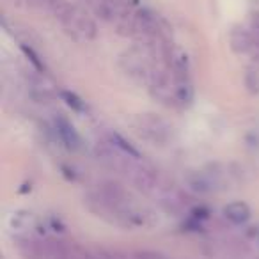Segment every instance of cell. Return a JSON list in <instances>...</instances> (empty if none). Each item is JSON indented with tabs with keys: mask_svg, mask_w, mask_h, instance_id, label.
Segmentation results:
<instances>
[{
	"mask_svg": "<svg viewBox=\"0 0 259 259\" xmlns=\"http://www.w3.org/2000/svg\"><path fill=\"white\" fill-rule=\"evenodd\" d=\"M52 130L55 133L57 140L68 151H71V153H76V151H80L83 147V140L80 137V133L76 132V128L71 124V121L68 117H64L62 114L53 117Z\"/></svg>",
	"mask_w": 259,
	"mask_h": 259,
	"instance_id": "cell-4",
	"label": "cell"
},
{
	"mask_svg": "<svg viewBox=\"0 0 259 259\" xmlns=\"http://www.w3.org/2000/svg\"><path fill=\"white\" fill-rule=\"evenodd\" d=\"M187 185L192 192L201 194V196H208L213 192L220 190V176L218 172H211V170H192L187 174Z\"/></svg>",
	"mask_w": 259,
	"mask_h": 259,
	"instance_id": "cell-5",
	"label": "cell"
},
{
	"mask_svg": "<svg viewBox=\"0 0 259 259\" xmlns=\"http://www.w3.org/2000/svg\"><path fill=\"white\" fill-rule=\"evenodd\" d=\"M229 45L236 53H254L257 46L254 30L245 29V27H234L229 34Z\"/></svg>",
	"mask_w": 259,
	"mask_h": 259,
	"instance_id": "cell-6",
	"label": "cell"
},
{
	"mask_svg": "<svg viewBox=\"0 0 259 259\" xmlns=\"http://www.w3.org/2000/svg\"><path fill=\"white\" fill-rule=\"evenodd\" d=\"M132 126L137 135L154 146H167L174 139L172 124L156 114H139L133 117Z\"/></svg>",
	"mask_w": 259,
	"mask_h": 259,
	"instance_id": "cell-3",
	"label": "cell"
},
{
	"mask_svg": "<svg viewBox=\"0 0 259 259\" xmlns=\"http://www.w3.org/2000/svg\"><path fill=\"white\" fill-rule=\"evenodd\" d=\"M105 142L109 144V146H112L114 149L119 151V153L126 154V156H132V158H135V160H142V154H140V151L137 149V147L133 146V144L130 142L126 137L121 135V133L109 132V133H107Z\"/></svg>",
	"mask_w": 259,
	"mask_h": 259,
	"instance_id": "cell-8",
	"label": "cell"
},
{
	"mask_svg": "<svg viewBox=\"0 0 259 259\" xmlns=\"http://www.w3.org/2000/svg\"><path fill=\"white\" fill-rule=\"evenodd\" d=\"M174 100H176V105H183L188 107L194 98H196V89H194V83H192V78L187 80H174Z\"/></svg>",
	"mask_w": 259,
	"mask_h": 259,
	"instance_id": "cell-9",
	"label": "cell"
},
{
	"mask_svg": "<svg viewBox=\"0 0 259 259\" xmlns=\"http://www.w3.org/2000/svg\"><path fill=\"white\" fill-rule=\"evenodd\" d=\"M222 213H224L225 220L231 222L233 225H245L252 217L250 208L243 201H233V203L225 204Z\"/></svg>",
	"mask_w": 259,
	"mask_h": 259,
	"instance_id": "cell-7",
	"label": "cell"
},
{
	"mask_svg": "<svg viewBox=\"0 0 259 259\" xmlns=\"http://www.w3.org/2000/svg\"><path fill=\"white\" fill-rule=\"evenodd\" d=\"M20 50L25 53L27 60L32 64V68H34L36 71H38V73H46V66H45V62H43L41 55H39V53L36 52L32 46H30V43H20Z\"/></svg>",
	"mask_w": 259,
	"mask_h": 259,
	"instance_id": "cell-11",
	"label": "cell"
},
{
	"mask_svg": "<svg viewBox=\"0 0 259 259\" xmlns=\"http://www.w3.org/2000/svg\"><path fill=\"white\" fill-rule=\"evenodd\" d=\"M245 87L248 89V93L259 94V62L252 64L250 68H247V73H245Z\"/></svg>",
	"mask_w": 259,
	"mask_h": 259,
	"instance_id": "cell-12",
	"label": "cell"
},
{
	"mask_svg": "<svg viewBox=\"0 0 259 259\" xmlns=\"http://www.w3.org/2000/svg\"><path fill=\"white\" fill-rule=\"evenodd\" d=\"M55 16L59 18L62 29L66 30V34L73 38L78 43L93 41L98 34L96 29V22L89 16L85 9H80L76 6H69L60 2L55 9H53Z\"/></svg>",
	"mask_w": 259,
	"mask_h": 259,
	"instance_id": "cell-2",
	"label": "cell"
},
{
	"mask_svg": "<svg viewBox=\"0 0 259 259\" xmlns=\"http://www.w3.org/2000/svg\"><path fill=\"white\" fill-rule=\"evenodd\" d=\"M59 98L62 100V102L66 103V105H68L69 109L73 110V112H76V114L87 112L85 102H83V100L80 98V96H78L76 93H73V91H66V89L59 91Z\"/></svg>",
	"mask_w": 259,
	"mask_h": 259,
	"instance_id": "cell-10",
	"label": "cell"
},
{
	"mask_svg": "<svg viewBox=\"0 0 259 259\" xmlns=\"http://www.w3.org/2000/svg\"><path fill=\"white\" fill-rule=\"evenodd\" d=\"M85 204L96 217L124 229H139L154 224L153 213L135 203V199L116 183H103L98 190L91 192L85 197Z\"/></svg>",
	"mask_w": 259,
	"mask_h": 259,
	"instance_id": "cell-1",
	"label": "cell"
}]
</instances>
